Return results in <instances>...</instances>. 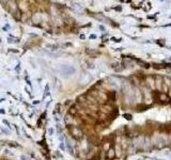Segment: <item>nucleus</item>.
<instances>
[{
  "label": "nucleus",
  "mask_w": 171,
  "mask_h": 160,
  "mask_svg": "<svg viewBox=\"0 0 171 160\" xmlns=\"http://www.w3.org/2000/svg\"><path fill=\"white\" fill-rule=\"evenodd\" d=\"M72 134L77 139H80L83 137V131L79 129L78 127H73L72 128Z\"/></svg>",
  "instance_id": "1"
},
{
  "label": "nucleus",
  "mask_w": 171,
  "mask_h": 160,
  "mask_svg": "<svg viewBox=\"0 0 171 160\" xmlns=\"http://www.w3.org/2000/svg\"><path fill=\"white\" fill-rule=\"evenodd\" d=\"M116 157V149L115 148H109L106 152V158L107 159H113Z\"/></svg>",
  "instance_id": "2"
},
{
  "label": "nucleus",
  "mask_w": 171,
  "mask_h": 160,
  "mask_svg": "<svg viewBox=\"0 0 171 160\" xmlns=\"http://www.w3.org/2000/svg\"><path fill=\"white\" fill-rule=\"evenodd\" d=\"M101 109H102V112H104L105 114H109L113 111L112 107L109 106V105H103V106L101 107Z\"/></svg>",
  "instance_id": "3"
},
{
  "label": "nucleus",
  "mask_w": 171,
  "mask_h": 160,
  "mask_svg": "<svg viewBox=\"0 0 171 160\" xmlns=\"http://www.w3.org/2000/svg\"><path fill=\"white\" fill-rule=\"evenodd\" d=\"M155 83H156V89L158 91L161 90V83H163V81H161V78L160 77H157L156 79H155Z\"/></svg>",
  "instance_id": "4"
},
{
  "label": "nucleus",
  "mask_w": 171,
  "mask_h": 160,
  "mask_svg": "<svg viewBox=\"0 0 171 160\" xmlns=\"http://www.w3.org/2000/svg\"><path fill=\"white\" fill-rule=\"evenodd\" d=\"M109 148H111L110 147V141H104V143H103V150L107 152Z\"/></svg>",
  "instance_id": "5"
},
{
  "label": "nucleus",
  "mask_w": 171,
  "mask_h": 160,
  "mask_svg": "<svg viewBox=\"0 0 171 160\" xmlns=\"http://www.w3.org/2000/svg\"><path fill=\"white\" fill-rule=\"evenodd\" d=\"M158 99H159V100H161V101H165V102H166V101L168 100V97H167V95L164 94V93H159Z\"/></svg>",
  "instance_id": "6"
},
{
  "label": "nucleus",
  "mask_w": 171,
  "mask_h": 160,
  "mask_svg": "<svg viewBox=\"0 0 171 160\" xmlns=\"http://www.w3.org/2000/svg\"><path fill=\"white\" fill-rule=\"evenodd\" d=\"M124 117L126 118V120H132V115H131V114H124Z\"/></svg>",
  "instance_id": "7"
},
{
  "label": "nucleus",
  "mask_w": 171,
  "mask_h": 160,
  "mask_svg": "<svg viewBox=\"0 0 171 160\" xmlns=\"http://www.w3.org/2000/svg\"><path fill=\"white\" fill-rule=\"evenodd\" d=\"M169 92H170V93H169V97H171V89L169 90Z\"/></svg>",
  "instance_id": "8"
}]
</instances>
